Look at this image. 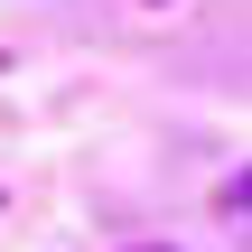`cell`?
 Listing matches in <instances>:
<instances>
[{
  "mask_svg": "<svg viewBox=\"0 0 252 252\" xmlns=\"http://www.w3.org/2000/svg\"><path fill=\"white\" fill-rule=\"evenodd\" d=\"M131 252H168V243H131Z\"/></svg>",
  "mask_w": 252,
  "mask_h": 252,
  "instance_id": "6da1fadb",
  "label": "cell"
}]
</instances>
